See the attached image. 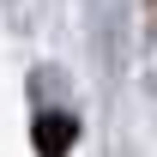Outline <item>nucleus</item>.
<instances>
[{"label": "nucleus", "mask_w": 157, "mask_h": 157, "mask_svg": "<svg viewBox=\"0 0 157 157\" xmlns=\"http://www.w3.org/2000/svg\"><path fill=\"white\" fill-rule=\"evenodd\" d=\"M67 145H73V121L60 115V109H48L36 121V151L42 157H67Z\"/></svg>", "instance_id": "obj_1"}]
</instances>
